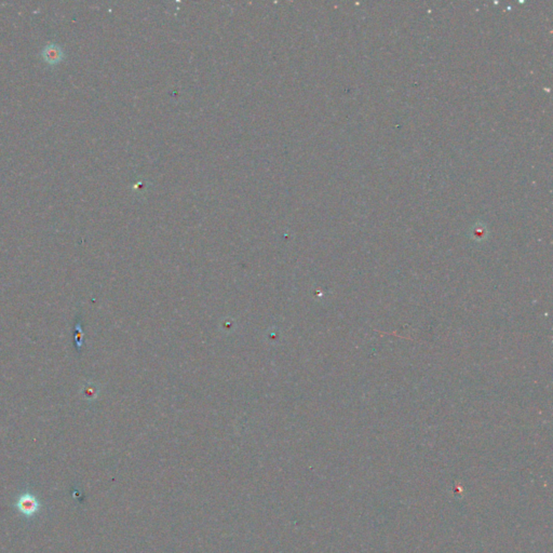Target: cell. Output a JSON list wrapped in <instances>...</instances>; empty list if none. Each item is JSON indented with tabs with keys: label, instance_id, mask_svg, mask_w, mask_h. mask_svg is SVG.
<instances>
[{
	"label": "cell",
	"instance_id": "obj_1",
	"mask_svg": "<svg viewBox=\"0 0 553 553\" xmlns=\"http://www.w3.org/2000/svg\"><path fill=\"white\" fill-rule=\"evenodd\" d=\"M15 507L24 517L31 518L39 512L41 503L35 495L30 493H23L19 496Z\"/></svg>",
	"mask_w": 553,
	"mask_h": 553
},
{
	"label": "cell",
	"instance_id": "obj_2",
	"mask_svg": "<svg viewBox=\"0 0 553 553\" xmlns=\"http://www.w3.org/2000/svg\"><path fill=\"white\" fill-rule=\"evenodd\" d=\"M43 56L47 63L55 65L62 61L63 52L61 50V48L57 47L56 45H49L44 49Z\"/></svg>",
	"mask_w": 553,
	"mask_h": 553
}]
</instances>
